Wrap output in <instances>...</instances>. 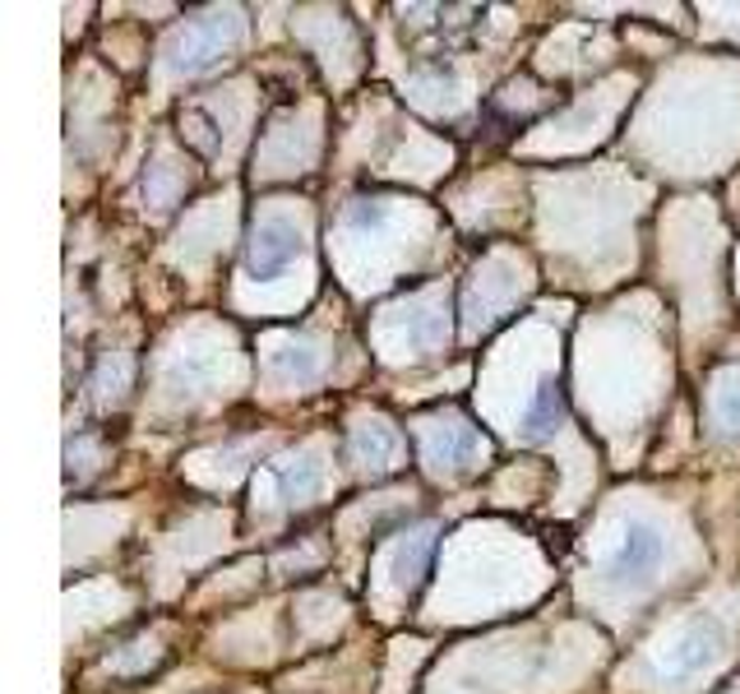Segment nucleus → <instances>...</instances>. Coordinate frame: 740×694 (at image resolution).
Listing matches in <instances>:
<instances>
[{
  "label": "nucleus",
  "instance_id": "1",
  "mask_svg": "<svg viewBox=\"0 0 740 694\" xmlns=\"http://www.w3.org/2000/svg\"><path fill=\"white\" fill-rule=\"evenodd\" d=\"M385 362H426L450 348V283H431L385 306L371 324Z\"/></svg>",
  "mask_w": 740,
  "mask_h": 694
},
{
  "label": "nucleus",
  "instance_id": "2",
  "mask_svg": "<svg viewBox=\"0 0 740 694\" xmlns=\"http://www.w3.org/2000/svg\"><path fill=\"white\" fill-rule=\"evenodd\" d=\"M412 436H417V459L426 467V477L435 482L477 477L490 463V440L463 412H444V408L426 412L412 421Z\"/></svg>",
  "mask_w": 740,
  "mask_h": 694
},
{
  "label": "nucleus",
  "instance_id": "3",
  "mask_svg": "<svg viewBox=\"0 0 740 694\" xmlns=\"http://www.w3.org/2000/svg\"><path fill=\"white\" fill-rule=\"evenodd\" d=\"M431 551H435L431 524L398 528L389 537H379V551L371 565V602L379 607V616H398L408 607V597L417 593L426 565H431Z\"/></svg>",
  "mask_w": 740,
  "mask_h": 694
},
{
  "label": "nucleus",
  "instance_id": "4",
  "mask_svg": "<svg viewBox=\"0 0 740 694\" xmlns=\"http://www.w3.org/2000/svg\"><path fill=\"white\" fill-rule=\"evenodd\" d=\"M722 625L713 616H689L676 620L671 630L662 635V643L653 648V676L658 681H676V685H694V681H708L717 667H722L727 648H722Z\"/></svg>",
  "mask_w": 740,
  "mask_h": 694
},
{
  "label": "nucleus",
  "instance_id": "5",
  "mask_svg": "<svg viewBox=\"0 0 740 694\" xmlns=\"http://www.w3.org/2000/svg\"><path fill=\"white\" fill-rule=\"evenodd\" d=\"M671 551V532L658 514H625L616 524L607 551H601V561H607V584L611 588H643L648 579H653Z\"/></svg>",
  "mask_w": 740,
  "mask_h": 694
},
{
  "label": "nucleus",
  "instance_id": "6",
  "mask_svg": "<svg viewBox=\"0 0 740 694\" xmlns=\"http://www.w3.org/2000/svg\"><path fill=\"white\" fill-rule=\"evenodd\" d=\"M306 255V232L301 222L287 209H264L245 241V264H241V283L255 287H278L291 268Z\"/></svg>",
  "mask_w": 740,
  "mask_h": 694
},
{
  "label": "nucleus",
  "instance_id": "7",
  "mask_svg": "<svg viewBox=\"0 0 740 694\" xmlns=\"http://www.w3.org/2000/svg\"><path fill=\"white\" fill-rule=\"evenodd\" d=\"M528 264L523 255H513V251H490L482 264H477V274L473 283H467V293H463V333L467 339H477V333L486 329H496L505 320V306H500V293L509 297H528Z\"/></svg>",
  "mask_w": 740,
  "mask_h": 694
},
{
  "label": "nucleus",
  "instance_id": "8",
  "mask_svg": "<svg viewBox=\"0 0 740 694\" xmlns=\"http://www.w3.org/2000/svg\"><path fill=\"white\" fill-rule=\"evenodd\" d=\"M324 491H329V454L316 450V444H301L297 454L274 459L255 477V496L268 509H287V514L310 509Z\"/></svg>",
  "mask_w": 740,
  "mask_h": 694
},
{
  "label": "nucleus",
  "instance_id": "9",
  "mask_svg": "<svg viewBox=\"0 0 740 694\" xmlns=\"http://www.w3.org/2000/svg\"><path fill=\"white\" fill-rule=\"evenodd\" d=\"M259 348H264V356H259L264 379L287 394L320 385L329 375V352L320 339H310V333H274V339H264Z\"/></svg>",
  "mask_w": 740,
  "mask_h": 694
},
{
  "label": "nucleus",
  "instance_id": "10",
  "mask_svg": "<svg viewBox=\"0 0 740 694\" xmlns=\"http://www.w3.org/2000/svg\"><path fill=\"white\" fill-rule=\"evenodd\" d=\"M241 24H236V10H209V14H195L190 24L167 42V70L176 75H199L222 56L236 42Z\"/></svg>",
  "mask_w": 740,
  "mask_h": 694
},
{
  "label": "nucleus",
  "instance_id": "11",
  "mask_svg": "<svg viewBox=\"0 0 740 694\" xmlns=\"http://www.w3.org/2000/svg\"><path fill=\"white\" fill-rule=\"evenodd\" d=\"M347 463L356 473H366L371 482L398 473L402 463H408V436H402L389 417L379 412H362L352 417L347 427Z\"/></svg>",
  "mask_w": 740,
  "mask_h": 694
},
{
  "label": "nucleus",
  "instance_id": "12",
  "mask_svg": "<svg viewBox=\"0 0 740 694\" xmlns=\"http://www.w3.org/2000/svg\"><path fill=\"white\" fill-rule=\"evenodd\" d=\"M708 427L722 440H740V366H722L708 379Z\"/></svg>",
  "mask_w": 740,
  "mask_h": 694
}]
</instances>
